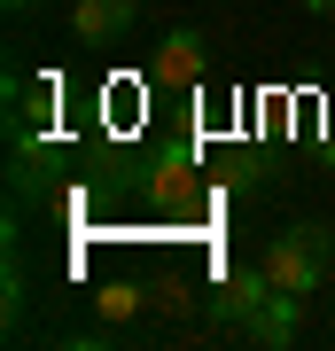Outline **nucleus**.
Wrapping results in <instances>:
<instances>
[{
	"instance_id": "nucleus-6",
	"label": "nucleus",
	"mask_w": 335,
	"mask_h": 351,
	"mask_svg": "<svg viewBox=\"0 0 335 351\" xmlns=\"http://www.w3.org/2000/svg\"><path fill=\"white\" fill-rule=\"evenodd\" d=\"M297 8H304V16H335V0H297Z\"/></svg>"
},
{
	"instance_id": "nucleus-1",
	"label": "nucleus",
	"mask_w": 335,
	"mask_h": 351,
	"mask_svg": "<svg viewBox=\"0 0 335 351\" xmlns=\"http://www.w3.org/2000/svg\"><path fill=\"white\" fill-rule=\"evenodd\" d=\"M211 320H219V328H234L242 343L281 351V343H297L304 297H281V289L265 281V265H234V274L219 281V297H211Z\"/></svg>"
},
{
	"instance_id": "nucleus-3",
	"label": "nucleus",
	"mask_w": 335,
	"mask_h": 351,
	"mask_svg": "<svg viewBox=\"0 0 335 351\" xmlns=\"http://www.w3.org/2000/svg\"><path fill=\"white\" fill-rule=\"evenodd\" d=\"M149 78L156 86H172V94H187V86H203V32H164L156 39V55H149Z\"/></svg>"
},
{
	"instance_id": "nucleus-5",
	"label": "nucleus",
	"mask_w": 335,
	"mask_h": 351,
	"mask_svg": "<svg viewBox=\"0 0 335 351\" xmlns=\"http://www.w3.org/2000/svg\"><path fill=\"white\" fill-rule=\"evenodd\" d=\"M140 304H149L140 281H101V289H94V313H101V320H133Z\"/></svg>"
},
{
	"instance_id": "nucleus-7",
	"label": "nucleus",
	"mask_w": 335,
	"mask_h": 351,
	"mask_svg": "<svg viewBox=\"0 0 335 351\" xmlns=\"http://www.w3.org/2000/svg\"><path fill=\"white\" fill-rule=\"evenodd\" d=\"M0 8H16V16H24V8H32V0H0Z\"/></svg>"
},
{
	"instance_id": "nucleus-2",
	"label": "nucleus",
	"mask_w": 335,
	"mask_h": 351,
	"mask_svg": "<svg viewBox=\"0 0 335 351\" xmlns=\"http://www.w3.org/2000/svg\"><path fill=\"white\" fill-rule=\"evenodd\" d=\"M258 265H265V281H273L281 297H320V281L335 265V234L327 226H281L258 250Z\"/></svg>"
},
{
	"instance_id": "nucleus-4",
	"label": "nucleus",
	"mask_w": 335,
	"mask_h": 351,
	"mask_svg": "<svg viewBox=\"0 0 335 351\" xmlns=\"http://www.w3.org/2000/svg\"><path fill=\"white\" fill-rule=\"evenodd\" d=\"M133 0H78V8H71V39H78V47H117V39L125 32H133Z\"/></svg>"
}]
</instances>
